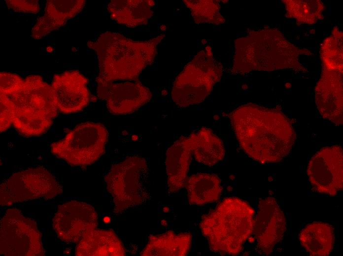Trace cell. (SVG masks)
Here are the masks:
<instances>
[{
	"label": "cell",
	"instance_id": "6da1fadb",
	"mask_svg": "<svg viewBox=\"0 0 343 256\" xmlns=\"http://www.w3.org/2000/svg\"><path fill=\"white\" fill-rule=\"evenodd\" d=\"M229 117L240 147L252 159L261 163H275L290 152L295 132L279 109L247 103L233 110Z\"/></svg>",
	"mask_w": 343,
	"mask_h": 256
},
{
	"label": "cell",
	"instance_id": "7a4b0ae2",
	"mask_svg": "<svg viewBox=\"0 0 343 256\" xmlns=\"http://www.w3.org/2000/svg\"><path fill=\"white\" fill-rule=\"evenodd\" d=\"M164 35L145 41H134L123 35L107 32L87 46L94 50L99 62L98 87L119 80L138 81L146 66L152 64L157 54L158 45Z\"/></svg>",
	"mask_w": 343,
	"mask_h": 256
},
{
	"label": "cell",
	"instance_id": "3957f363",
	"mask_svg": "<svg viewBox=\"0 0 343 256\" xmlns=\"http://www.w3.org/2000/svg\"><path fill=\"white\" fill-rule=\"evenodd\" d=\"M232 72L244 74L252 70L273 71L290 68L306 70L300 63L301 54L310 55L287 40L277 29L252 31L235 40Z\"/></svg>",
	"mask_w": 343,
	"mask_h": 256
},
{
	"label": "cell",
	"instance_id": "277c9868",
	"mask_svg": "<svg viewBox=\"0 0 343 256\" xmlns=\"http://www.w3.org/2000/svg\"><path fill=\"white\" fill-rule=\"evenodd\" d=\"M254 215V209L245 201L228 197L203 216L200 229L212 251L237 255L253 231Z\"/></svg>",
	"mask_w": 343,
	"mask_h": 256
},
{
	"label": "cell",
	"instance_id": "5b68a950",
	"mask_svg": "<svg viewBox=\"0 0 343 256\" xmlns=\"http://www.w3.org/2000/svg\"><path fill=\"white\" fill-rule=\"evenodd\" d=\"M8 96L15 109L14 126L30 130L49 128L57 115L51 86L39 75L28 76L21 87Z\"/></svg>",
	"mask_w": 343,
	"mask_h": 256
},
{
	"label": "cell",
	"instance_id": "8992f818",
	"mask_svg": "<svg viewBox=\"0 0 343 256\" xmlns=\"http://www.w3.org/2000/svg\"><path fill=\"white\" fill-rule=\"evenodd\" d=\"M148 171L145 159L136 155L129 156L111 166L104 179L113 199L114 214H122L148 200Z\"/></svg>",
	"mask_w": 343,
	"mask_h": 256
},
{
	"label": "cell",
	"instance_id": "52a82bcc",
	"mask_svg": "<svg viewBox=\"0 0 343 256\" xmlns=\"http://www.w3.org/2000/svg\"><path fill=\"white\" fill-rule=\"evenodd\" d=\"M223 72L222 64L214 57L210 46L198 52L176 77L171 96L178 106L200 103L210 94Z\"/></svg>",
	"mask_w": 343,
	"mask_h": 256
},
{
	"label": "cell",
	"instance_id": "ba28073f",
	"mask_svg": "<svg viewBox=\"0 0 343 256\" xmlns=\"http://www.w3.org/2000/svg\"><path fill=\"white\" fill-rule=\"evenodd\" d=\"M108 138L106 128L98 123L77 125L51 145V152L72 166H84L97 160L104 153Z\"/></svg>",
	"mask_w": 343,
	"mask_h": 256
},
{
	"label": "cell",
	"instance_id": "9c48e42d",
	"mask_svg": "<svg viewBox=\"0 0 343 256\" xmlns=\"http://www.w3.org/2000/svg\"><path fill=\"white\" fill-rule=\"evenodd\" d=\"M63 192L53 175L42 167L13 174L0 185V204L7 206L37 198L51 199Z\"/></svg>",
	"mask_w": 343,
	"mask_h": 256
},
{
	"label": "cell",
	"instance_id": "30bf717a",
	"mask_svg": "<svg viewBox=\"0 0 343 256\" xmlns=\"http://www.w3.org/2000/svg\"><path fill=\"white\" fill-rule=\"evenodd\" d=\"M0 252L6 256H45L35 222L17 209H8L1 219Z\"/></svg>",
	"mask_w": 343,
	"mask_h": 256
},
{
	"label": "cell",
	"instance_id": "8fae6325",
	"mask_svg": "<svg viewBox=\"0 0 343 256\" xmlns=\"http://www.w3.org/2000/svg\"><path fill=\"white\" fill-rule=\"evenodd\" d=\"M343 149L324 147L311 158L307 169L309 181L317 192L334 196L343 190Z\"/></svg>",
	"mask_w": 343,
	"mask_h": 256
},
{
	"label": "cell",
	"instance_id": "7c38bea8",
	"mask_svg": "<svg viewBox=\"0 0 343 256\" xmlns=\"http://www.w3.org/2000/svg\"><path fill=\"white\" fill-rule=\"evenodd\" d=\"M94 207L85 202L71 200L60 205L52 220L58 237L63 241L77 243L98 226Z\"/></svg>",
	"mask_w": 343,
	"mask_h": 256
},
{
	"label": "cell",
	"instance_id": "4fadbf2b",
	"mask_svg": "<svg viewBox=\"0 0 343 256\" xmlns=\"http://www.w3.org/2000/svg\"><path fill=\"white\" fill-rule=\"evenodd\" d=\"M88 82L77 70L54 75L51 88L58 110L68 114L78 112L86 107L90 100Z\"/></svg>",
	"mask_w": 343,
	"mask_h": 256
},
{
	"label": "cell",
	"instance_id": "5bb4252c",
	"mask_svg": "<svg viewBox=\"0 0 343 256\" xmlns=\"http://www.w3.org/2000/svg\"><path fill=\"white\" fill-rule=\"evenodd\" d=\"M97 94L114 115L133 113L149 102L152 96L149 89L139 81L111 83L97 87Z\"/></svg>",
	"mask_w": 343,
	"mask_h": 256
},
{
	"label": "cell",
	"instance_id": "9a60e30c",
	"mask_svg": "<svg viewBox=\"0 0 343 256\" xmlns=\"http://www.w3.org/2000/svg\"><path fill=\"white\" fill-rule=\"evenodd\" d=\"M286 228L284 215L276 200L273 197L260 200L253 231L258 246L264 254L268 255L273 252L282 239Z\"/></svg>",
	"mask_w": 343,
	"mask_h": 256
},
{
	"label": "cell",
	"instance_id": "2e32d148",
	"mask_svg": "<svg viewBox=\"0 0 343 256\" xmlns=\"http://www.w3.org/2000/svg\"><path fill=\"white\" fill-rule=\"evenodd\" d=\"M315 99L324 119L343 125V70L323 67L315 88Z\"/></svg>",
	"mask_w": 343,
	"mask_h": 256
},
{
	"label": "cell",
	"instance_id": "e0dca14e",
	"mask_svg": "<svg viewBox=\"0 0 343 256\" xmlns=\"http://www.w3.org/2000/svg\"><path fill=\"white\" fill-rule=\"evenodd\" d=\"M196 133L181 136L167 151L166 166L168 191L171 193L184 187L191 160Z\"/></svg>",
	"mask_w": 343,
	"mask_h": 256
},
{
	"label": "cell",
	"instance_id": "ac0fdd59",
	"mask_svg": "<svg viewBox=\"0 0 343 256\" xmlns=\"http://www.w3.org/2000/svg\"><path fill=\"white\" fill-rule=\"evenodd\" d=\"M85 4V0H47L43 15L32 30V37L40 39L64 26L80 13Z\"/></svg>",
	"mask_w": 343,
	"mask_h": 256
},
{
	"label": "cell",
	"instance_id": "d6986e66",
	"mask_svg": "<svg viewBox=\"0 0 343 256\" xmlns=\"http://www.w3.org/2000/svg\"><path fill=\"white\" fill-rule=\"evenodd\" d=\"M75 254L78 256H123L125 249L112 230L94 229L78 242Z\"/></svg>",
	"mask_w": 343,
	"mask_h": 256
},
{
	"label": "cell",
	"instance_id": "ffe728a7",
	"mask_svg": "<svg viewBox=\"0 0 343 256\" xmlns=\"http://www.w3.org/2000/svg\"><path fill=\"white\" fill-rule=\"evenodd\" d=\"M152 0H112L107 8L111 18L129 28L146 25L153 15Z\"/></svg>",
	"mask_w": 343,
	"mask_h": 256
},
{
	"label": "cell",
	"instance_id": "44dd1931",
	"mask_svg": "<svg viewBox=\"0 0 343 256\" xmlns=\"http://www.w3.org/2000/svg\"><path fill=\"white\" fill-rule=\"evenodd\" d=\"M192 244L190 233H176L173 231L150 236L140 253L143 256H184L189 253Z\"/></svg>",
	"mask_w": 343,
	"mask_h": 256
},
{
	"label": "cell",
	"instance_id": "7402d4cb",
	"mask_svg": "<svg viewBox=\"0 0 343 256\" xmlns=\"http://www.w3.org/2000/svg\"><path fill=\"white\" fill-rule=\"evenodd\" d=\"M299 238L301 244L310 256H328L334 246V229L329 224L313 222L302 230Z\"/></svg>",
	"mask_w": 343,
	"mask_h": 256
},
{
	"label": "cell",
	"instance_id": "603a6c76",
	"mask_svg": "<svg viewBox=\"0 0 343 256\" xmlns=\"http://www.w3.org/2000/svg\"><path fill=\"white\" fill-rule=\"evenodd\" d=\"M184 187L191 205H202L215 201L222 191L220 178L208 173H198L187 177Z\"/></svg>",
	"mask_w": 343,
	"mask_h": 256
},
{
	"label": "cell",
	"instance_id": "cb8c5ba5",
	"mask_svg": "<svg viewBox=\"0 0 343 256\" xmlns=\"http://www.w3.org/2000/svg\"><path fill=\"white\" fill-rule=\"evenodd\" d=\"M196 133L193 154L198 162L211 166L223 159L224 144L210 129L202 128Z\"/></svg>",
	"mask_w": 343,
	"mask_h": 256
},
{
	"label": "cell",
	"instance_id": "d4e9b609",
	"mask_svg": "<svg viewBox=\"0 0 343 256\" xmlns=\"http://www.w3.org/2000/svg\"><path fill=\"white\" fill-rule=\"evenodd\" d=\"M287 18H294L297 22L313 24L323 19L322 12L325 5L320 0H284Z\"/></svg>",
	"mask_w": 343,
	"mask_h": 256
},
{
	"label": "cell",
	"instance_id": "484cf974",
	"mask_svg": "<svg viewBox=\"0 0 343 256\" xmlns=\"http://www.w3.org/2000/svg\"><path fill=\"white\" fill-rule=\"evenodd\" d=\"M320 53L323 67L343 70V32L338 27L323 41Z\"/></svg>",
	"mask_w": 343,
	"mask_h": 256
},
{
	"label": "cell",
	"instance_id": "4316f807",
	"mask_svg": "<svg viewBox=\"0 0 343 256\" xmlns=\"http://www.w3.org/2000/svg\"><path fill=\"white\" fill-rule=\"evenodd\" d=\"M183 2L190 9L196 23L220 25L225 22L220 12V5L217 0H184Z\"/></svg>",
	"mask_w": 343,
	"mask_h": 256
},
{
	"label": "cell",
	"instance_id": "83f0119b",
	"mask_svg": "<svg viewBox=\"0 0 343 256\" xmlns=\"http://www.w3.org/2000/svg\"><path fill=\"white\" fill-rule=\"evenodd\" d=\"M0 132L7 130L13 123L15 109L12 102L9 97L0 92Z\"/></svg>",
	"mask_w": 343,
	"mask_h": 256
},
{
	"label": "cell",
	"instance_id": "f1b7e54d",
	"mask_svg": "<svg viewBox=\"0 0 343 256\" xmlns=\"http://www.w3.org/2000/svg\"><path fill=\"white\" fill-rule=\"evenodd\" d=\"M24 80L17 74L6 72L0 73V92L9 96L22 85Z\"/></svg>",
	"mask_w": 343,
	"mask_h": 256
},
{
	"label": "cell",
	"instance_id": "f546056e",
	"mask_svg": "<svg viewBox=\"0 0 343 256\" xmlns=\"http://www.w3.org/2000/svg\"><path fill=\"white\" fill-rule=\"evenodd\" d=\"M7 6L15 12L36 13L40 6L37 0H6Z\"/></svg>",
	"mask_w": 343,
	"mask_h": 256
},
{
	"label": "cell",
	"instance_id": "4dcf8cb0",
	"mask_svg": "<svg viewBox=\"0 0 343 256\" xmlns=\"http://www.w3.org/2000/svg\"><path fill=\"white\" fill-rule=\"evenodd\" d=\"M110 221V218L108 217H105L103 218V222L105 223H108Z\"/></svg>",
	"mask_w": 343,
	"mask_h": 256
},
{
	"label": "cell",
	"instance_id": "1f68e13d",
	"mask_svg": "<svg viewBox=\"0 0 343 256\" xmlns=\"http://www.w3.org/2000/svg\"><path fill=\"white\" fill-rule=\"evenodd\" d=\"M47 50L48 52H51V51H52V48L51 47H48V48H47Z\"/></svg>",
	"mask_w": 343,
	"mask_h": 256
}]
</instances>
